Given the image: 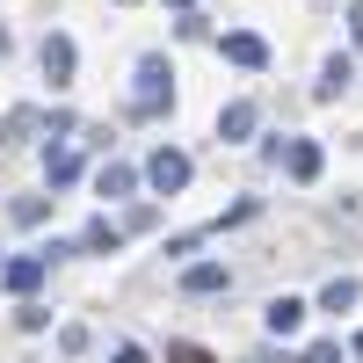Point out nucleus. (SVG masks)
Segmentation results:
<instances>
[{
  "label": "nucleus",
  "instance_id": "obj_16",
  "mask_svg": "<svg viewBox=\"0 0 363 363\" xmlns=\"http://www.w3.org/2000/svg\"><path fill=\"white\" fill-rule=\"evenodd\" d=\"M8 218H15V225H44V218H51V196H15Z\"/></svg>",
  "mask_w": 363,
  "mask_h": 363
},
{
  "label": "nucleus",
  "instance_id": "obj_27",
  "mask_svg": "<svg viewBox=\"0 0 363 363\" xmlns=\"http://www.w3.org/2000/svg\"><path fill=\"white\" fill-rule=\"evenodd\" d=\"M116 8H138V0H116Z\"/></svg>",
  "mask_w": 363,
  "mask_h": 363
},
{
  "label": "nucleus",
  "instance_id": "obj_17",
  "mask_svg": "<svg viewBox=\"0 0 363 363\" xmlns=\"http://www.w3.org/2000/svg\"><path fill=\"white\" fill-rule=\"evenodd\" d=\"M15 327H22V335H44V327H51V306H37V298H22V306H15Z\"/></svg>",
  "mask_w": 363,
  "mask_h": 363
},
{
  "label": "nucleus",
  "instance_id": "obj_10",
  "mask_svg": "<svg viewBox=\"0 0 363 363\" xmlns=\"http://www.w3.org/2000/svg\"><path fill=\"white\" fill-rule=\"evenodd\" d=\"M255 124H262V109H255V102H225V109H218V138H225V145H247Z\"/></svg>",
  "mask_w": 363,
  "mask_h": 363
},
{
  "label": "nucleus",
  "instance_id": "obj_5",
  "mask_svg": "<svg viewBox=\"0 0 363 363\" xmlns=\"http://www.w3.org/2000/svg\"><path fill=\"white\" fill-rule=\"evenodd\" d=\"M218 291H233L225 262H189V269H182V298H218Z\"/></svg>",
  "mask_w": 363,
  "mask_h": 363
},
{
  "label": "nucleus",
  "instance_id": "obj_25",
  "mask_svg": "<svg viewBox=\"0 0 363 363\" xmlns=\"http://www.w3.org/2000/svg\"><path fill=\"white\" fill-rule=\"evenodd\" d=\"M8 44H15V37H8V29H0V58H8Z\"/></svg>",
  "mask_w": 363,
  "mask_h": 363
},
{
  "label": "nucleus",
  "instance_id": "obj_4",
  "mask_svg": "<svg viewBox=\"0 0 363 363\" xmlns=\"http://www.w3.org/2000/svg\"><path fill=\"white\" fill-rule=\"evenodd\" d=\"M37 66H44V80H51V87H73L80 51H73V37H66V29H51V37L37 44Z\"/></svg>",
  "mask_w": 363,
  "mask_h": 363
},
{
  "label": "nucleus",
  "instance_id": "obj_9",
  "mask_svg": "<svg viewBox=\"0 0 363 363\" xmlns=\"http://www.w3.org/2000/svg\"><path fill=\"white\" fill-rule=\"evenodd\" d=\"M349 80H356V58H349V51H335V58H327V66H320L313 95H320V102H342V95H349Z\"/></svg>",
  "mask_w": 363,
  "mask_h": 363
},
{
  "label": "nucleus",
  "instance_id": "obj_21",
  "mask_svg": "<svg viewBox=\"0 0 363 363\" xmlns=\"http://www.w3.org/2000/svg\"><path fill=\"white\" fill-rule=\"evenodd\" d=\"M298 363H342V342H313V349L298 356Z\"/></svg>",
  "mask_w": 363,
  "mask_h": 363
},
{
  "label": "nucleus",
  "instance_id": "obj_1",
  "mask_svg": "<svg viewBox=\"0 0 363 363\" xmlns=\"http://www.w3.org/2000/svg\"><path fill=\"white\" fill-rule=\"evenodd\" d=\"M167 109H174V66H167V51H145L131 66V116L153 124V116H167Z\"/></svg>",
  "mask_w": 363,
  "mask_h": 363
},
{
  "label": "nucleus",
  "instance_id": "obj_3",
  "mask_svg": "<svg viewBox=\"0 0 363 363\" xmlns=\"http://www.w3.org/2000/svg\"><path fill=\"white\" fill-rule=\"evenodd\" d=\"M189 174H196V167H189V153H182V145H160V153L145 160V182H153L160 196H182V189H189Z\"/></svg>",
  "mask_w": 363,
  "mask_h": 363
},
{
  "label": "nucleus",
  "instance_id": "obj_20",
  "mask_svg": "<svg viewBox=\"0 0 363 363\" xmlns=\"http://www.w3.org/2000/svg\"><path fill=\"white\" fill-rule=\"evenodd\" d=\"M58 349H66V356H80V349H87V327H80V320H73V327H58Z\"/></svg>",
  "mask_w": 363,
  "mask_h": 363
},
{
  "label": "nucleus",
  "instance_id": "obj_23",
  "mask_svg": "<svg viewBox=\"0 0 363 363\" xmlns=\"http://www.w3.org/2000/svg\"><path fill=\"white\" fill-rule=\"evenodd\" d=\"M109 363H145V349H138V342H116V349H109Z\"/></svg>",
  "mask_w": 363,
  "mask_h": 363
},
{
  "label": "nucleus",
  "instance_id": "obj_6",
  "mask_svg": "<svg viewBox=\"0 0 363 363\" xmlns=\"http://www.w3.org/2000/svg\"><path fill=\"white\" fill-rule=\"evenodd\" d=\"M218 51L233 58L240 73H262V66H269V44L255 37V29H225V37H218Z\"/></svg>",
  "mask_w": 363,
  "mask_h": 363
},
{
  "label": "nucleus",
  "instance_id": "obj_13",
  "mask_svg": "<svg viewBox=\"0 0 363 363\" xmlns=\"http://www.w3.org/2000/svg\"><path fill=\"white\" fill-rule=\"evenodd\" d=\"M51 109H8L0 116V145H29V131H44Z\"/></svg>",
  "mask_w": 363,
  "mask_h": 363
},
{
  "label": "nucleus",
  "instance_id": "obj_14",
  "mask_svg": "<svg viewBox=\"0 0 363 363\" xmlns=\"http://www.w3.org/2000/svg\"><path fill=\"white\" fill-rule=\"evenodd\" d=\"M131 189H138V167H124V160L95 167V196H131Z\"/></svg>",
  "mask_w": 363,
  "mask_h": 363
},
{
  "label": "nucleus",
  "instance_id": "obj_18",
  "mask_svg": "<svg viewBox=\"0 0 363 363\" xmlns=\"http://www.w3.org/2000/svg\"><path fill=\"white\" fill-rule=\"evenodd\" d=\"M203 240H211V225H203V233H174V240H167V255H174V262H189Z\"/></svg>",
  "mask_w": 363,
  "mask_h": 363
},
{
  "label": "nucleus",
  "instance_id": "obj_26",
  "mask_svg": "<svg viewBox=\"0 0 363 363\" xmlns=\"http://www.w3.org/2000/svg\"><path fill=\"white\" fill-rule=\"evenodd\" d=\"M349 349H356V363H363V335H356V342H349Z\"/></svg>",
  "mask_w": 363,
  "mask_h": 363
},
{
  "label": "nucleus",
  "instance_id": "obj_11",
  "mask_svg": "<svg viewBox=\"0 0 363 363\" xmlns=\"http://www.w3.org/2000/svg\"><path fill=\"white\" fill-rule=\"evenodd\" d=\"M44 182H51V189H73V182H80V153H73V145H44Z\"/></svg>",
  "mask_w": 363,
  "mask_h": 363
},
{
  "label": "nucleus",
  "instance_id": "obj_19",
  "mask_svg": "<svg viewBox=\"0 0 363 363\" xmlns=\"http://www.w3.org/2000/svg\"><path fill=\"white\" fill-rule=\"evenodd\" d=\"M167 363H218V356L196 349V342H167Z\"/></svg>",
  "mask_w": 363,
  "mask_h": 363
},
{
  "label": "nucleus",
  "instance_id": "obj_24",
  "mask_svg": "<svg viewBox=\"0 0 363 363\" xmlns=\"http://www.w3.org/2000/svg\"><path fill=\"white\" fill-rule=\"evenodd\" d=\"M167 8H182V15H189V8H196V0H167Z\"/></svg>",
  "mask_w": 363,
  "mask_h": 363
},
{
  "label": "nucleus",
  "instance_id": "obj_2",
  "mask_svg": "<svg viewBox=\"0 0 363 363\" xmlns=\"http://www.w3.org/2000/svg\"><path fill=\"white\" fill-rule=\"evenodd\" d=\"M51 277V255L37 247V255H15V262H0V291L8 298H37V284Z\"/></svg>",
  "mask_w": 363,
  "mask_h": 363
},
{
  "label": "nucleus",
  "instance_id": "obj_22",
  "mask_svg": "<svg viewBox=\"0 0 363 363\" xmlns=\"http://www.w3.org/2000/svg\"><path fill=\"white\" fill-rule=\"evenodd\" d=\"M349 44L363 51V0H349Z\"/></svg>",
  "mask_w": 363,
  "mask_h": 363
},
{
  "label": "nucleus",
  "instance_id": "obj_8",
  "mask_svg": "<svg viewBox=\"0 0 363 363\" xmlns=\"http://www.w3.org/2000/svg\"><path fill=\"white\" fill-rule=\"evenodd\" d=\"M262 327H269L277 342H291L298 327H306V298H269V306H262Z\"/></svg>",
  "mask_w": 363,
  "mask_h": 363
},
{
  "label": "nucleus",
  "instance_id": "obj_15",
  "mask_svg": "<svg viewBox=\"0 0 363 363\" xmlns=\"http://www.w3.org/2000/svg\"><path fill=\"white\" fill-rule=\"evenodd\" d=\"M356 298H363V284H356V277H335V284L320 291V313H349Z\"/></svg>",
  "mask_w": 363,
  "mask_h": 363
},
{
  "label": "nucleus",
  "instance_id": "obj_12",
  "mask_svg": "<svg viewBox=\"0 0 363 363\" xmlns=\"http://www.w3.org/2000/svg\"><path fill=\"white\" fill-rule=\"evenodd\" d=\"M116 247H124V225H116V218H87L80 255H116Z\"/></svg>",
  "mask_w": 363,
  "mask_h": 363
},
{
  "label": "nucleus",
  "instance_id": "obj_7",
  "mask_svg": "<svg viewBox=\"0 0 363 363\" xmlns=\"http://www.w3.org/2000/svg\"><path fill=\"white\" fill-rule=\"evenodd\" d=\"M327 153H320V138H284V174L291 182H320Z\"/></svg>",
  "mask_w": 363,
  "mask_h": 363
}]
</instances>
